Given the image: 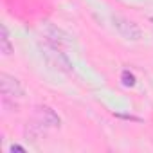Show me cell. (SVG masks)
<instances>
[{"mask_svg": "<svg viewBox=\"0 0 153 153\" xmlns=\"http://www.w3.org/2000/svg\"><path fill=\"white\" fill-rule=\"evenodd\" d=\"M112 22H114V27L117 29V33H119L123 38L131 40V42L140 40L142 31H140V27H139L135 22H131V20H128V18H123V16H114Z\"/></svg>", "mask_w": 153, "mask_h": 153, "instance_id": "obj_1", "label": "cell"}, {"mask_svg": "<svg viewBox=\"0 0 153 153\" xmlns=\"http://www.w3.org/2000/svg\"><path fill=\"white\" fill-rule=\"evenodd\" d=\"M0 90H2L4 99H20L24 96V88L20 81L9 74H0Z\"/></svg>", "mask_w": 153, "mask_h": 153, "instance_id": "obj_2", "label": "cell"}, {"mask_svg": "<svg viewBox=\"0 0 153 153\" xmlns=\"http://www.w3.org/2000/svg\"><path fill=\"white\" fill-rule=\"evenodd\" d=\"M45 36H47L49 43H52L56 47H67V45H70V36L67 33H63L61 29L54 27V25H47L45 27Z\"/></svg>", "mask_w": 153, "mask_h": 153, "instance_id": "obj_3", "label": "cell"}, {"mask_svg": "<svg viewBox=\"0 0 153 153\" xmlns=\"http://www.w3.org/2000/svg\"><path fill=\"white\" fill-rule=\"evenodd\" d=\"M36 117L40 119V124L52 126V128L59 126V123H61L59 117H58V114L52 108H49V106H38L36 108Z\"/></svg>", "mask_w": 153, "mask_h": 153, "instance_id": "obj_4", "label": "cell"}, {"mask_svg": "<svg viewBox=\"0 0 153 153\" xmlns=\"http://www.w3.org/2000/svg\"><path fill=\"white\" fill-rule=\"evenodd\" d=\"M0 52H2V56H11V52H13V45L9 42V34H7L6 25L0 27Z\"/></svg>", "mask_w": 153, "mask_h": 153, "instance_id": "obj_5", "label": "cell"}, {"mask_svg": "<svg viewBox=\"0 0 153 153\" xmlns=\"http://www.w3.org/2000/svg\"><path fill=\"white\" fill-rule=\"evenodd\" d=\"M121 81H123V85L124 87H133L137 81H135V76L130 72V70H123V74H121Z\"/></svg>", "mask_w": 153, "mask_h": 153, "instance_id": "obj_6", "label": "cell"}, {"mask_svg": "<svg viewBox=\"0 0 153 153\" xmlns=\"http://www.w3.org/2000/svg\"><path fill=\"white\" fill-rule=\"evenodd\" d=\"M11 151H13V153H15V151H25V148H22V146H15V144H13V146H11Z\"/></svg>", "mask_w": 153, "mask_h": 153, "instance_id": "obj_7", "label": "cell"}]
</instances>
